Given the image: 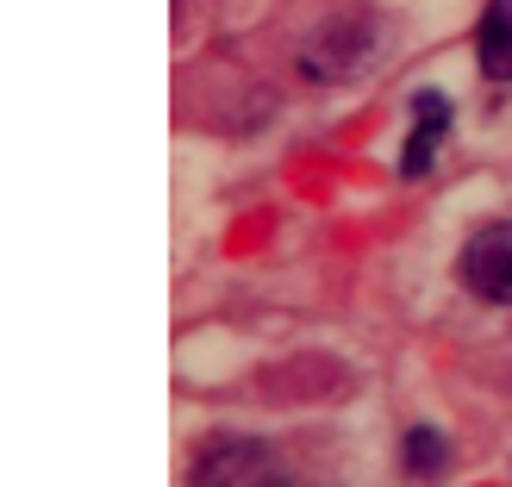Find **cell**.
Wrapping results in <instances>:
<instances>
[{
	"instance_id": "cell-1",
	"label": "cell",
	"mask_w": 512,
	"mask_h": 487,
	"mask_svg": "<svg viewBox=\"0 0 512 487\" xmlns=\"http://www.w3.org/2000/svg\"><path fill=\"white\" fill-rule=\"evenodd\" d=\"M375 50H381V19L363 0H331V7H319V19L294 38L288 63L300 69V82L338 88V82H350V75H363L375 63Z\"/></svg>"
},
{
	"instance_id": "cell-4",
	"label": "cell",
	"mask_w": 512,
	"mask_h": 487,
	"mask_svg": "<svg viewBox=\"0 0 512 487\" xmlns=\"http://www.w3.org/2000/svg\"><path fill=\"white\" fill-rule=\"evenodd\" d=\"M444 138H450V100L419 88L413 94V138H406V150H400V175H406V182H419V175L438 163Z\"/></svg>"
},
{
	"instance_id": "cell-5",
	"label": "cell",
	"mask_w": 512,
	"mask_h": 487,
	"mask_svg": "<svg viewBox=\"0 0 512 487\" xmlns=\"http://www.w3.org/2000/svg\"><path fill=\"white\" fill-rule=\"evenodd\" d=\"M475 69L488 75L494 88L512 82V0H488L475 19Z\"/></svg>"
},
{
	"instance_id": "cell-3",
	"label": "cell",
	"mask_w": 512,
	"mask_h": 487,
	"mask_svg": "<svg viewBox=\"0 0 512 487\" xmlns=\"http://www.w3.org/2000/svg\"><path fill=\"white\" fill-rule=\"evenodd\" d=\"M456 275L463 288L488 306H512V219H481L463 256H456Z\"/></svg>"
},
{
	"instance_id": "cell-2",
	"label": "cell",
	"mask_w": 512,
	"mask_h": 487,
	"mask_svg": "<svg viewBox=\"0 0 512 487\" xmlns=\"http://www.w3.org/2000/svg\"><path fill=\"white\" fill-rule=\"evenodd\" d=\"M188 487H294V475L263 438H219L188 463Z\"/></svg>"
},
{
	"instance_id": "cell-6",
	"label": "cell",
	"mask_w": 512,
	"mask_h": 487,
	"mask_svg": "<svg viewBox=\"0 0 512 487\" xmlns=\"http://www.w3.org/2000/svg\"><path fill=\"white\" fill-rule=\"evenodd\" d=\"M400 463L413 481H438V469L450 463V438L438 425H406V438H400Z\"/></svg>"
}]
</instances>
